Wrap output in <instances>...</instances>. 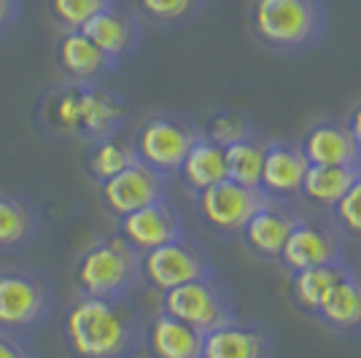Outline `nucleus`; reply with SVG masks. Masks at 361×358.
Wrapping results in <instances>:
<instances>
[{"label":"nucleus","instance_id":"1","mask_svg":"<svg viewBox=\"0 0 361 358\" xmlns=\"http://www.w3.org/2000/svg\"><path fill=\"white\" fill-rule=\"evenodd\" d=\"M127 119V100L100 81L62 78L60 84L49 87L35 105V121L46 135L87 146L116 137Z\"/></svg>","mask_w":361,"mask_h":358},{"label":"nucleus","instance_id":"2","mask_svg":"<svg viewBox=\"0 0 361 358\" xmlns=\"http://www.w3.org/2000/svg\"><path fill=\"white\" fill-rule=\"evenodd\" d=\"M146 321L130 297H78L62 315V342L71 358H135Z\"/></svg>","mask_w":361,"mask_h":358},{"label":"nucleus","instance_id":"3","mask_svg":"<svg viewBox=\"0 0 361 358\" xmlns=\"http://www.w3.org/2000/svg\"><path fill=\"white\" fill-rule=\"evenodd\" d=\"M248 22L262 46L297 54L324 38L326 6L324 0H251Z\"/></svg>","mask_w":361,"mask_h":358},{"label":"nucleus","instance_id":"4","mask_svg":"<svg viewBox=\"0 0 361 358\" xmlns=\"http://www.w3.org/2000/svg\"><path fill=\"white\" fill-rule=\"evenodd\" d=\"M73 283L84 297H130L140 283V254L119 235L97 237L75 259Z\"/></svg>","mask_w":361,"mask_h":358},{"label":"nucleus","instance_id":"5","mask_svg":"<svg viewBox=\"0 0 361 358\" xmlns=\"http://www.w3.org/2000/svg\"><path fill=\"white\" fill-rule=\"evenodd\" d=\"M54 307H57V291L44 269H0V328L16 334H32L49 323Z\"/></svg>","mask_w":361,"mask_h":358},{"label":"nucleus","instance_id":"6","mask_svg":"<svg viewBox=\"0 0 361 358\" xmlns=\"http://www.w3.org/2000/svg\"><path fill=\"white\" fill-rule=\"evenodd\" d=\"M159 310L189 323L200 334H208L238 318L232 294L216 272L159 294Z\"/></svg>","mask_w":361,"mask_h":358},{"label":"nucleus","instance_id":"7","mask_svg":"<svg viewBox=\"0 0 361 358\" xmlns=\"http://www.w3.org/2000/svg\"><path fill=\"white\" fill-rule=\"evenodd\" d=\"M200 132H202V127H197L189 116L154 113L140 121L135 137H133V149L140 162L170 178L178 173L186 151L192 149Z\"/></svg>","mask_w":361,"mask_h":358},{"label":"nucleus","instance_id":"8","mask_svg":"<svg viewBox=\"0 0 361 358\" xmlns=\"http://www.w3.org/2000/svg\"><path fill=\"white\" fill-rule=\"evenodd\" d=\"M345 232L337 226L329 210L313 216H300L288 235L278 261L286 272H300L307 267H321L345 259Z\"/></svg>","mask_w":361,"mask_h":358},{"label":"nucleus","instance_id":"9","mask_svg":"<svg viewBox=\"0 0 361 358\" xmlns=\"http://www.w3.org/2000/svg\"><path fill=\"white\" fill-rule=\"evenodd\" d=\"M211 272L213 261L208 251L189 235L140 254V283L157 294H165L176 285L197 280Z\"/></svg>","mask_w":361,"mask_h":358},{"label":"nucleus","instance_id":"10","mask_svg":"<svg viewBox=\"0 0 361 358\" xmlns=\"http://www.w3.org/2000/svg\"><path fill=\"white\" fill-rule=\"evenodd\" d=\"M267 202L262 189L240 186L235 180H219L208 189L197 192L195 205L200 221L216 235H240L245 221Z\"/></svg>","mask_w":361,"mask_h":358},{"label":"nucleus","instance_id":"11","mask_svg":"<svg viewBox=\"0 0 361 358\" xmlns=\"http://www.w3.org/2000/svg\"><path fill=\"white\" fill-rule=\"evenodd\" d=\"M97 192H100L103 208L114 218H121V216L135 213V210L146 208L162 197H170L167 175L157 173L154 167L143 164L140 159H135L130 167H124L114 178L97 183Z\"/></svg>","mask_w":361,"mask_h":358},{"label":"nucleus","instance_id":"12","mask_svg":"<svg viewBox=\"0 0 361 358\" xmlns=\"http://www.w3.org/2000/svg\"><path fill=\"white\" fill-rule=\"evenodd\" d=\"M116 235L127 245H133L137 254H146L151 248H159L186 235V224L180 210L173 205L170 197H162L146 208L127 213L116 218Z\"/></svg>","mask_w":361,"mask_h":358},{"label":"nucleus","instance_id":"13","mask_svg":"<svg viewBox=\"0 0 361 358\" xmlns=\"http://www.w3.org/2000/svg\"><path fill=\"white\" fill-rule=\"evenodd\" d=\"M81 32L90 38L92 44L97 46L108 60L119 68L121 62H127L130 57H135V51L140 49V19L135 11L119 6L116 0L106 6L100 14H94L81 27Z\"/></svg>","mask_w":361,"mask_h":358},{"label":"nucleus","instance_id":"14","mask_svg":"<svg viewBox=\"0 0 361 358\" xmlns=\"http://www.w3.org/2000/svg\"><path fill=\"white\" fill-rule=\"evenodd\" d=\"M305 170H307V159L294 140H270L264 143L259 189L270 199L294 202L300 199Z\"/></svg>","mask_w":361,"mask_h":358},{"label":"nucleus","instance_id":"15","mask_svg":"<svg viewBox=\"0 0 361 358\" xmlns=\"http://www.w3.org/2000/svg\"><path fill=\"white\" fill-rule=\"evenodd\" d=\"M300 216L302 213H297L288 202H278V199L267 197V202L256 210L240 229L245 248L259 259L278 261V256L283 251V245H286L288 235H291Z\"/></svg>","mask_w":361,"mask_h":358},{"label":"nucleus","instance_id":"16","mask_svg":"<svg viewBox=\"0 0 361 358\" xmlns=\"http://www.w3.org/2000/svg\"><path fill=\"white\" fill-rule=\"evenodd\" d=\"M307 164H340V167H361V149L353 135L348 132L345 121L321 119L313 121L297 140Z\"/></svg>","mask_w":361,"mask_h":358},{"label":"nucleus","instance_id":"17","mask_svg":"<svg viewBox=\"0 0 361 358\" xmlns=\"http://www.w3.org/2000/svg\"><path fill=\"white\" fill-rule=\"evenodd\" d=\"M200 358H272V337L264 326L235 318L202 334Z\"/></svg>","mask_w":361,"mask_h":358},{"label":"nucleus","instance_id":"18","mask_svg":"<svg viewBox=\"0 0 361 358\" xmlns=\"http://www.w3.org/2000/svg\"><path fill=\"white\" fill-rule=\"evenodd\" d=\"M54 60L65 81H100L116 70V65L81 30L60 32L54 44Z\"/></svg>","mask_w":361,"mask_h":358},{"label":"nucleus","instance_id":"19","mask_svg":"<svg viewBox=\"0 0 361 358\" xmlns=\"http://www.w3.org/2000/svg\"><path fill=\"white\" fill-rule=\"evenodd\" d=\"M143 345L151 358H200L202 356V334L173 315L157 310L146 321Z\"/></svg>","mask_w":361,"mask_h":358},{"label":"nucleus","instance_id":"20","mask_svg":"<svg viewBox=\"0 0 361 358\" xmlns=\"http://www.w3.org/2000/svg\"><path fill=\"white\" fill-rule=\"evenodd\" d=\"M41 232V213L30 197L0 192V254L27 248Z\"/></svg>","mask_w":361,"mask_h":358},{"label":"nucleus","instance_id":"21","mask_svg":"<svg viewBox=\"0 0 361 358\" xmlns=\"http://www.w3.org/2000/svg\"><path fill=\"white\" fill-rule=\"evenodd\" d=\"M324 326L337 334H356L361 331V275L350 269L340 283L331 288L316 315Z\"/></svg>","mask_w":361,"mask_h":358},{"label":"nucleus","instance_id":"22","mask_svg":"<svg viewBox=\"0 0 361 358\" xmlns=\"http://www.w3.org/2000/svg\"><path fill=\"white\" fill-rule=\"evenodd\" d=\"M348 259L331 261L321 267H307L300 272H288V285H291V302L300 307L302 313L316 315V310L324 304V299L331 294V288L340 283L350 272Z\"/></svg>","mask_w":361,"mask_h":358},{"label":"nucleus","instance_id":"23","mask_svg":"<svg viewBox=\"0 0 361 358\" xmlns=\"http://www.w3.org/2000/svg\"><path fill=\"white\" fill-rule=\"evenodd\" d=\"M176 175L186 186V192H192V195L208 189V186L219 183V180H224L226 178L224 146L213 143L211 137H205V135L200 132V137L192 143V149L186 151V156H183V162H180Z\"/></svg>","mask_w":361,"mask_h":358},{"label":"nucleus","instance_id":"24","mask_svg":"<svg viewBox=\"0 0 361 358\" xmlns=\"http://www.w3.org/2000/svg\"><path fill=\"white\" fill-rule=\"evenodd\" d=\"M361 167H340V164H307L302 178L300 197L318 210H331L359 178Z\"/></svg>","mask_w":361,"mask_h":358},{"label":"nucleus","instance_id":"25","mask_svg":"<svg viewBox=\"0 0 361 358\" xmlns=\"http://www.w3.org/2000/svg\"><path fill=\"white\" fill-rule=\"evenodd\" d=\"M135 149L133 143H124L119 137H108L100 143L87 146V156H84V170L94 183L114 178L116 173H121L124 167L135 162Z\"/></svg>","mask_w":361,"mask_h":358},{"label":"nucleus","instance_id":"26","mask_svg":"<svg viewBox=\"0 0 361 358\" xmlns=\"http://www.w3.org/2000/svg\"><path fill=\"white\" fill-rule=\"evenodd\" d=\"M226 159V178L240 183V186H251L259 189V178H262V159H264V143H259L254 137L232 143L224 149Z\"/></svg>","mask_w":361,"mask_h":358},{"label":"nucleus","instance_id":"27","mask_svg":"<svg viewBox=\"0 0 361 358\" xmlns=\"http://www.w3.org/2000/svg\"><path fill=\"white\" fill-rule=\"evenodd\" d=\"M137 14L157 27H183L202 14L205 0H135Z\"/></svg>","mask_w":361,"mask_h":358},{"label":"nucleus","instance_id":"28","mask_svg":"<svg viewBox=\"0 0 361 358\" xmlns=\"http://www.w3.org/2000/svg\"><path fill=\"white\" fill-rule=\"evenodd\" d=\"M202 135L226 149V146H232V143H240V140L254 137L256 130H254V121L248 119L243 111L226 108V111H216V113H213L211 119H208V124H205Z\"/></svg>","mask_w":361,"mask_h":358},{"label":"nucleus","instance_id":"29","mask_svg":"<svg viewBox=\"0 0 361 358\" xmlns=\"http://www.w3.org/2000/svg\"><path fill=\"white\" fill-rule=\"evenodd\" d=\"M51 22L62 30H81L94 14H100L114 0H46Z\"/></svg>","mask_w":361,"mask_h":358},{"label":"nucleus","instance_id":"30","mask_svg":"<svg viewBox=\"0 0 361 358\" xmlns=\"http://www.w3.org/2000/svg\"><path fill=\"white\" fill-rule=\"evenodd\" d=\"M329 213L348 237L361 240V173H359V178L353 180V186L345 192V197H343Z\"/></svg>","mask_w":361,"mask_h":358},{"label":"nucleus","instance_id":"31","mask_svg":"<svg viewBox=\"0 0 361 358\" xmlns=\"http://www.w3.org/2000/svg\"><path fill=\"white\" fill-rule=\"evenodd\" d=\"M0 358H38V350L27 334L0 328Z\"/></svg>","mask_w":361,"mask_h":358},{"label":"nucleus","instance_id":"32","mask_svg":"<svg viewBox=\"0 0 361 358\" xmlns=\"http://www.w3.org/2000/svg\"><path fill=\"white\" fill-rule=\"evenodd\" d=\"M22 16V0H0V35L14 27Z\"/></svg>","mask_w":361,"mask_h":358},{"label":"nucleus","instance_id":"33","mask_svg":"<svg viewBox=\"0 0 361 358\" xmlns=\"http://www.w3.org/2000/svg\"><path fill=\"white\" fill-rule=\"evenodd\" d=\"M348 132L353 135V140H356V146L361 149V103L348 113V121H345Z\"/></svg>","mask_w":361,"mask_h":358}]
</instances>
